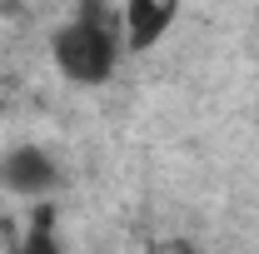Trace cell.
Masks as SVG:
<instances>
[{"label":"cell","instance_id":"cell-1","mask_svg":"<svg viewBox=\"0 0 259 254\" xmlns=\"http://www.w3.org/2000/svg\"><path fill=\"white\" fill-rule=\"evenodd\" d=\"M120 30L115 20L100 10V5H85L75 20H65L55 40H50V55H55V70H60L70 85H105L120 65Z\"/></svg>","mask_w":259,"mask_h":254},{"label":"cell","instance_id":"cell-2","mask_svg":"<svg viewBox=\"0 0 259 254\" xmlns=\"http://www.w3.org/2000/svg\"><path fill=\"white\" fill-rule=\"evenodd\" d=\"M0 185L20 199H45L60 185V164L45 145H15L0 155Z\"/></svg>","mask_w":259,"mask_h":254},{"label":"cell","instance_id":"cell-3","mask_svg":"<svg viewBox=\"0 0 259 254\" xmlns=\"http://www.w3.org/2000/svg\"><path fill=\"white\" fill-rule=\"evenodd\" d=\"M175 25V0H125V15H120V30H125L130 55H145L155 50Z\"/></svg>","mask_w":259,"mask_h":254}]
</instances>
